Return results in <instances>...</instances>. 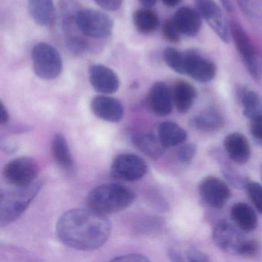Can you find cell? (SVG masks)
<instances>
[{
  "label": "cell",
  "mask_w": 262,
  "mask_h": 262,
  "mask_svg": "<svg viewBox=\"0 0 262 262\" xmlns=\"http://www.w3.org/2000/svg\"><path fill=\"white\" fill-rule=\"evenodd\" d=\"M221 2L222 3L224 7H225V9H226L228 11L231 10V4H230L229 0H221Z\"/></svg>",
  "instance_id": "60d3db41"
},
{
  "label": "cell",
  "mask_w": 262,
  "mask_h": 262,
  "mask_svg": "<svg viewBox=\"0 0 262 262\" xmlns=\"http://www.w3.org/2000/svg\"><path fill=\"white\" fill-rule=\"evenodd\" d=\"M0 108H1V116H0V122L2 125L7 124L8 122L9 119H10V115H9L8 110L6 108L3 102H1V105H0Z\"/></svg>",
  "instance_id": "8d00e7d4"
},
{
  "label": "cell",
  "mask_w": 262,
  "mask_h": 262,
  "mask_svg": "<svg viewBox=\"0 0 262 262\" xmlns=\"http://www.w3.org/2000/svg\"><path fill=\"white\" fill-rule=\"evenodd\" d=\"M231 34L247 70L254 79L261 80L262 58L252 41L237 23L231 24Z\"/></svg>",
  "instance_id": "52a82bcc"
},
{
  "label": "cell",
  "mask_w": 262,
  "mask_h": 262,
  "mask_svg": "<svg viewBox=\"0 0 262 262\" xmlns=\"http://www.w3.org/2000/svg\"><path fill=\"white\" fill-rule=\"evenodd\" d=\"M212 237L215 245L228 254L252 256L258 251L259 245L256 241L245 238L242 233L227 221L217 224Z\"/></svg>",
  "instance_id": "277c9868"
},
{
  "label": "cell",
  "mask_w": 262,
  "mask_h": 262,
  "mask_svg": "<svg viewBox=\"0 0 262 262\" xmlns=\"http://www.w3.org/2000/svg\"><path fill=\"white\" fill-rule=\"evenodd\" d=\"M133 23L136 30L142 34H150L160 25L159 16L148 8L139 9L133 14Z\"/></svg>",
  "instance_id": "d4e9b609"
},
{
  "label": "cell",
  "mask_w": 262,
  "mask_h": 262,
  "mask_svg": "<svg viewBox=\"0 0 262 262\" xmlns=\"http://www.w3.org/2000/svg\"><path fill=\"white\" fill-rule=\"evenodd\" d=\"M164 60L165 63L171 68L173 71L184 74V61H185V53L178 51L176 49L168 47L163 53Z\"/></svg>",
  "instance_id": "83f0119b"
},
{
  "label": "cell",
  "mask_w": 262,
  "mask_h": 262,
  "mask_svg": "<svg viewBox=\"0 0 262 262\" xmlns=\"http://www.w3.org/2000/svg\"><path fill=\"white\" fill-rule=\"evenodd\" d=\"M260 176H261V179H262V164H261V165H260Z\"/></svg>",
  "instance_id": "b9f144b4"
},
{
  "label": "cell",
  "mask_w": 262,
  "mask_h": 262,
  "mask_svg": "<svg viewBox=\"0 0 262 262\" xmlns=\"http://www.w3.org/2000/svg\"><path fill=\"white\" fill-rule=\"evenodd\" d=\"M158 137L165 148L183 144L188 138L186 131L171 121L162 122L158 129Z\"/></svg>",
  "instance_id": "cb8c5ba5"
},
{
  "label": "cell",
  "mask_w": 262,
  "mask_h": 262,
  "mask_svg": "<svg viewBox=\"0 0 262 262\" xmlns=\"http://www.w3.org/2000/svg\"><path fill=\"white\" fill-rule=\"evenodd\" d=\"M33 71L44 80L56 79L62 71V59L58 50L47 42H39L31 53Z\"/></svg>",
  "instance_id": "5b68a950"
},
{
  "label": "cell",
  "mask_w": 262,
  "mask_h": 262,
  "mask_svg": "<svg viewBox=\"0 0 262 262\" xmlns=\"http://www.w3.org/2000/svg\"><path fill=\"white\" fill-rule=\"evenodd\" d=\"M132 142L139 151L155 160L162 157L166 148L159 137L150 133H135L132 136Z\"/></svg>",
  "instance_id": "ffe728a7"
},
{
  "label": "cell",
  "mask_w": 262,
  "mask_h": 262,
  "mask_svg": "<svg viewBox=\"0 0 262 262\" xmlns=\"http://www.w3.org/2000/svg\"><path fill=\"white\" fill-rule=\"evenodd\" d=\"M42 186V182H36L28 187L15 188L12 191H3L0 198L1 227L7 226L19 219L37 195Z\"/></svg>",
  "instance_id": "3957f363"
},
{
  "label": "cell",
  "mask_w": 262,
  "mask_h": 262,
  "mask_svg": "<svg viewBox=\"0 0 262 262\" xmlns=\"http://www.w3.org/2000/svg\"><path fill=\"white\" fill-rule=\"evenodd\" d=\"M216 67L211 61L193 53H185L184 75L198 82H208L214 79Z\"/></svg>",
  "instance_id": "5bb4252c"
},
{
  "label": "cell",
  "mask_w": 262,
  "mask_h": 262,
  "mask_svg": "<svg viewBox=\"0 0 262 262\" xmlns=\"http://www.w3.org/2000/svg\"><path fill=\"white\" fill-rule=\"evenodd\" d=\"M248 199L256 209L262 214V186L257 182H248L245 186Z\"/></svg>",
  "instance_id": "f1b7e54d"
},
{
  "label": "cell",
  "mask_w": 262,
  "mask_h": 262,
  "mask_svg": "<svg viewBox=\"0 0 262 262\" xmlns=\"http://www.w3.org/2000/svg\"><path fill=\"white\" fill-rule=\"evenodd\" d=\"M28 8L32 19L40 27H52L56 23V7L53 0H29Z\"/></svg>",
  "instance_id": "e0dca14e"
},
{
  "label": "cell",
  "mask_w": 262,
  "mask_h": 262,
  "mask_svg": "<svg viewBox=\"0 0 262 262\" xmlns=\"http://www.w3.org/2000/svg\"><path fill=\"white\" fill-rule=\"evenodd\" d=\"M67 49L75 55H81L87 50L88 42L84 38L79 36H69L66 41Z\"/></svg>",
  "instance_id": "f546056e"
},
{
  "label": "cell",
  "mask_w": 262,
  "mask_h": 262,
  "mask_svg": "<svg viewBox=\"0 0 262 262\" xmlns=\"http://www.w3.org/2000/svg\"><path fill=\"white\" fill-rule=\"evenodd\" d=\"M224 148L234 163L244 165L249 161L251 150L248 139L239 133H230L225 138Z\"/></svg>",
  "instance_id": "2e32d148"
},
{
  "label": "cell",
  "mask_w": 262,
  "mask_h": 262,
  "mask_svg": "<svg viewBox=\"0 0 262 262\" xmlns=\"http://www.w3.org/2000/svg\"><path fill=\"white\" fill-rule=\"evenodd\" d=\"M240 102L244 116L250 120L262 116V98L258 93L251 90L243 92Z\"/></svg>",
  "instance_id": "484cf974"
},
{
  "label": "cell",
  "mask_w": 262,
  "mask_h": 262,
  "mask_svg": "<svg viewBox=\"0 0 262 262\" xmlns=\"http://www.w3.org/2000/svg\"><path fill=\"white\" fill-rule=\"evenodd\" d=\"M231 217L241 231L250 232L257 228V217L255 211L243 202H238L233 205L231 209Z\"/></svg>",
  "instance_id": "7402d4cb"
},
{
  "label": "cell",
  "mask_w": 262,
  "mask_h": 262,
  "mask_svg": "<svg viewBox=\"0 0 262 262\" xmlns=\"http://www.w3.org/2000/svg\"><path fill=\"white\" fill-rule=\"evenodd\" d=\"M188 260L191 262H208L210 258L203 251L195 247L190 248L188 251Z\"/></svg>",
  "instance_id": "836d02e7"
},
{
  "label": "cell",
  "mask_w": 262,
  "mask_h": 262,
  "mask_svg": "<svg viewBox=\"0 0 262 262\" xmlns=\"http://www.w3.org/2000/svg\"><path fill=\"white\" fill-rule=\"evenodd\" d=\"M39 172V165L34 159L19 157L5 165L4 177L6 182L14 188H24L36 182Z\"/></svg>",
  "instance_id": "ba28073f"
},
{
  "label": "cell",
  "mask_w": 262,
  "mask_h": 262,
  "mask_svg": "<svg viewBox=\"0 0 262 262\" xmlns=\"http://www.w3.org/2000/svg\"><path fill=\"white\" fill-rule=\"evenodd\" d=\"M168 255H169L171 260H174V261H183V260H185L182 256L178 251H170Z\"/></svg>",
  "instance_id": "74e56055"
},
{
  "label": "cell",
  "mask_w": 262,
  "mask_h": 262,
  "mask_svg": "<svg viewBox=\"0 0 262 262\" xmlns=\"http://www.w3.org/2000/svg\"><path fill=\"white\" fill-rule=\"evenodd\" d=\"M200 14L214 30L217 36L228 43L230 39V29L220 7L214 0H196Z\"/></svg>",
  "instance_id": "8fae6325"
},
{
  "label": "cell",
  "mask_w": 262,
  "mask_h": 262,
  "mask_svg": "<svg viewBox=\"0 0 262 262\" xmlns=\"http://www.w3.org/2000/svg\"><path fill=\"white\" fill-rule=\"evenodd\" d=\"M111 222L105 214L91 208H75L61 216L56 233L66 245L92 251L102 247L111 234Z\"/></svg>",
  "instance_id": "6da1fadb"
},
{
  "label": "cell",
  "mask_w": 262,
  "mask_h": 262,
  "mask_svg": "<svg viewBox=\"0 0 262 262\" xmlns=\"http://www.w3.org/2000/svg\"><path fill=\"white\" fill-rule=\"evenodd\" d=\"M113 261L147 262L149 259L140 254H128L120 255L113 258Z\"/></svg>",
  "instance_id": "d590c367"
},
{
  "label": "cell",
  "mask_w": 262,
  "mask_h": 262,
  "mask_svg": "<svg viewBox=\"0 0 262 262\" xmlns=\"http://www.w3.org/2000/svg\"><path fill=\"white\" fill-rule=\"evenodd\" d=\"M162 30H163L164 36L168 41L171 42H174V43L179 42V39H180V34H182V33L179 32V29L174 24L172 18L165 21L163 27H162Z\"/></svg>",
  "instance_id": "4dcf8cb0"
},
{
  "label": "cell",
  "mask_w": 262,
  "mask_h": 262,
  "mask_svg": "<svg viewBox=\"0 0 262 262\" xmlns=\"http://www.w3.org/2000/svg\"><path fill=\"white\" fill-rule=\"evenodd\" d=\"M147 104L156 116L161 117L168 116L174 105L172 92L165 82H156L148 92Z\"/></svg>",
  "instance_id": "4fadbf2b"
},
{
  "label": "cell",
  "mask_w": 262,
  "mask_h": 262,
  "mask_svg": "<svg viewBox=\"0 0 262 262\" xmlns=\"http://www.w3.org/2000/svg\"><path fill=\"white\" fill-rule=\"evenodd\" d=\"M74 23L82 35L95 39L108 37L114 27L110 16L91 9L78 10L75 15Z\"/></svg>",
  "instance_id": "8992f818"
},
{
  "label": "cell",
  "mask_w": 262,
  "mask_h": 262,
  "mask_svg": "<svg viewBox=\"0 0 262 262\" xmlns=\"http://www.w3.org/2000/svg\"><path fill=\"white\" fill-rule=\"evenodd\" d=\"M93 1L103 10L116 11L120 8L123 0H93Z\"/></svg>",
  "instance_id": "e575fe53"
},
{
  "label": "cell",
  "mask_w": 262,
  "mask_h": 262,
  "mask_svg": "<svg viewBox=\"0 0 262 262\" xmlns=\"http://www.w3.org/2000/svg\"><path fill=\"white\" fill-rule=\"evenodd\" d=\"M196 146L194 144L188 143L184 145L178 151V159L181 163L188 164L195 156Z\"/></svg>",
  "instance_id": "1f68e13d"
},
{
  "label": "cell",
  "mask_w": 262,
  "mask_h": 262,
  "mask_svg": "<svg viewBox=\"0 0 262 262\" xmlns=\"http://www.w3.org/2000/svg\"><path fill=\"white\" fill-rule=\"evenodd\" d=\"M52 153L59 168L67 174L76 171L74 160L65 136L61 133L55 135L52 141Z\"/></svg>",
  "instance_id": "ac0fdd59"
},
{
  "label": "cell",
  "mask_w": 262,
  "mask_h": 262,
  "mask_svg": "<svg viewBox=\"0 0 262 262\" xmlns=\"http://www.w3.org/2000/svg\"><path fill=\"white\" fill-rule=\"evenodd\" d=\"M93 114L105 122H119L124 116V107L120 101L110 96H97L92 100Z\"/></svg>",
  "instance_id": "9a60e30c"
},
{
  "label": "cell",
  "mask_w": 262,
  "mask_h": 262,
  "mask_svg": "<svg viewBox=\"0 0 262 262\" xmlns=\"http://www.w3.org/2000/svg\"><path fill=\"white\" fill-rule=\"evenodd\" d=\"M172 19L179 32L185 36H195L202 27L200 15L189 7L179 9Z\"/></svg>",
  "instance_id": "d6986e66"
},
{
  "label": "cell",
  "mask_w": 262,
  "mask_h": 262,
  "mask_svg": "<svg viewBox=\"0 0 262 262\" xmlns=\"http://www.w3.org/2000/svg\"><path fill=\"white\" fill-rule=\"evenodd\" d=\"M92 86L98 93L104 95L113 94L119 90L120 80L112 69L102 64H94L89 69Z\"/></svg>",
  "instance_id": "7c38bea8"
},
{
  "label": "cell",
  "mask_w": 262,
  "mask_h": 262,
  "mask_svg": "<svg viewBox=\"0 0 262 262\" xmlns=\"http://www.w3.org/2000/svg\"><path fill=\"white\" fill-rule=\"evenodd\" d=\"M191 125L203 133H216L223 128L225 119L216 110H208L193 117Z\"/></svg>",
  "instance_id": "603a6c76"
},
{
  "label": "cell",
  "mask_w": 262,
  "mask_h": 262,
  "mask_svg": "<svg viewBox=\"0 0 262 262\" xmlns=\"http://www.w3.org/2000/svg\"><path fill=\"white\" fill-rule=\"evenodd\" d=\"M219 158L221 170L227 181L234 188H245L247 184L249 182L248 178L242 176L226 159H224V157H220L219 156Z\"/></svg>",
  "instance_id": "4316f807"
},
{
  "label": "cell",
  "mask_w": 262,
  "mask_h": 262,
  "mask_svg": "<svg viewBox=\"0 0 262 262\" xmlns=\"http://www.w3.org/2000/svg\"><path fill=\"white\" fill-rule=\"evenodd\" d=\"M199 192L202 200L214 208H223L231 196L228 185L214 176H207L201 181Z\"/></svg>",
  "instance_id": "30bf717a"
},
{
  "label": "cell",
  "mask_w": 262,
  "mask_h": 262,
  "mask_svg": "<svg viewBox=\"0 0 262 262\" xmlns=\"http://www.w3.org/2000/svg\"><path fill=\"white\" fill-rule=\"evenodd\" d=\"M173 102L179 113H186L194 104L197 92L193 85L185 81H178L172 90Z\"/></svg>",
  "instance_id": "44dd1931"
},
{
  "label": "cell",
  "mask_w": 262,
  "mask_h": 262,
  "mask_svg": "<svg viewBox=\"0 0 262 262\" xmlns=\"http://www.w3.org/2000/svg\"><path fill=\"white\" fill-rule=\"evenodd\" d=\"M148 171L146 162L140 156L131 153L121 154L112 162L110 173L118 180L136 182L142 179Z\"/></svg>",
  "instance_id": "9c48e42d"
},
{
  "label": "cell",
  "mask_w": 262,
  "mask_h": 262,
  "mask_svg": "<svg viewBox=\"0 0 262 262\" xmlns=\"http://www.w3.org/2000/svg\"><path fill=\"white\" fill-rule=\"evenodd\" d=\"M162 1L167 7H174L179 5L182 0H162Z\"/></svg>",
  "instance_id": "f35d334b"
},
{
  "label": "cell",
  "mask_w": 262,
  "mask_h": 262,
  "mask_svg": "<svg viewBox=\"0 0 262 262\" xmlns=\"http://www.w3.org/2000/svg\"><path fill=\"white\" fill-rule=\"evenodd\" d=\"M251 121L250 132L251 136L258 145H262V116Z\"/></svg>",
  "instance_id": "d6a6232c"
},
{
  "label": "cell",
  "mask_w": 262,
  "mask_h": 262,
  "mask_svg": "<svg viewBox=\"0 0 262 262\" xmlns=\"http://www.w3.org/2000/svg\"><path fill=\"white\" fill-rule=\"evenodd\" d=\"M139 1L142 5L144 6V7L148 8V7H153V6L156 4L157 0H139Z\"/></svg>",
  "instance_id": "ab89813d"
},
{
  "label": "cell",
  "mask_w": 262,
  "mask_h": 262,
  "mask_svg": "<svg viewBox=\"0 0 262 262\" xmlns=\"http://www.w3.org/2000/svg\"><path fill=\"white\" fill-rule=\"evenodd\" d=\"M135 199L136 194L128 187L119 184H104L89 193L87 205L91 209L106 215L126 209Z\"/></svg>",
  "instance_id": "7a4b0ae2"
}]
</instances>
